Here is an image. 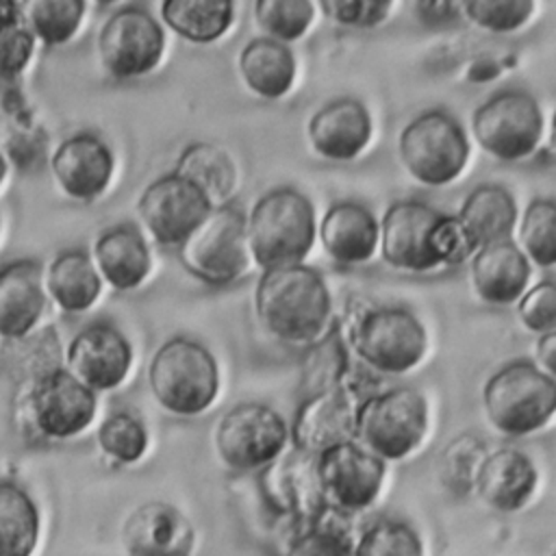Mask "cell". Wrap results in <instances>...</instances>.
I'll return each instance as SVG.
<instances>
[{
	"label": "cell",
	"mask_w": 556,
	"mask_h": 556,
	"mask_svg": "<svg viewBox=\"0 0 556 556\" xmlns=\"http://www.w3.org/2000/svg\"><path fill=\"white\" fill-rule=\"evenodd\" d=\"M254 308L261 324L280 341H317L332 313V300L324 276L311 265L263 269L254 289Z\"/></svg>",
	"instance_id": "6da1fadb"
},
{
	"label": "cell",
	"mask_w": 556,
	"mask_h": 556,
	"mask_svg": "<svg viewBox=\"0 0 556 556\" xmlns=\"http://www.w3.org/2000/svg\"><path fill=\"white\" fill-rule=\"evenodd\" d=\"M443 211L421 200H397L389 204L378 222V245L382 261L402 271H432L441 267L434 235Z\"/></svg>",
	"instance_id": "4fadbf2b"
},
{
	"label": "cell",
	"mask_w": 556,
	"mask_h": 556,
	"mask_svg": "<svg viewBox=\"0 0 556 556\" xmlns=\"http://www.w3.org/2000/svg\"><path fill=\"white\" fill-rule=\"evenodd\" d=\"M245 237L250 256L261 269L300 265L317 237L315 206L300 189H269L250 208Z\"/></svg>",
	"instance_id": "7a4b0ae2"
},
{
	"label": "cell",
	"mask_w": 556,
	"mask_h": 556,
	"mask_svg": "<svg viewBox=\"0 0 556 556\" xmlns=\"http://www.w3.org/2000/svg\"><path fill=\"white\" fill-rule=\"evenodd\" d=\"M528 263L549 269L556 263V204L549 198L532 200L519 224V243Z\"/></svg>",
	"instance_id": "836d02e7"
},
{
	"label": "cell",
	"mask_w": 556,
	"mask_h": 556,
	"mask_svg": "<svg viewBox=\"0 0 556 556\" xmlns=\"http://www.w3.org/2000/svg\"><path fill=\"white\" fill-rule=\"evenodd\" d=\"M328 508L315 523H308L293 536L285 556H354L350 530Z\"/></svg>",
	"instance_id": "d590c367"
},
{
	"label": "cell",
	"mask_w": 556,
	"mask_h": 556,
	"mask_svg": "<svg viewBox=\"0 0 556 556\" xmlns=\"http://www.w3.org/2000/svg\"><path fill=\"white\" fill-rule=\"evenodd\" d=\"M122 536L130 556H189L193 549L191 523L165 502L141 504Z\"/></svg>",
	"instance_id": "44dd1931"
},
{
	"label": "cell",
	"mask_w": 556,
	"mask_h": 556,
	"mask_svg": "<svg viewBox=\"0 0 556 556\" xmlns=\"http://www.w3.org/2000/svg\"><path fill=\"white\" fill-rule=\"evenodd\" d=\"M471 280L486 304L506 306L523 295L530 280V263L515 241H497L471 254Z\"/></svg>",
	"instance_id": "d4e9b609"
},
{
	"label": "cell",
	"mask_w": 556,
	"mask_h": 556,
	"mask_svg": "<svg viewBox=\"0 0 556 556\" xmlns=\"http://www.w3.org/2000/svg\"><path fill=\"white\" fill-rule=\"evenodd\" d=\"M317 235L332 261L361 265L369 261L378 248V219L365 204L341 200L326 208Z\"/></svg>",
	"instance_id": "603a6c76"
},
{
	"label": "cell",
	"mask_w": 556,
	"mask_h": 556,
	"mask_svg": "<svg viewBox=\"0 0 556 556\" xmlns=\"http://www.w3.org/2000/svg\"><path fill=\"white\" fill-rule=\"evenodd\" d=\"M4 172H7V163H4V159H2V154H0V182H2V178H4Z\"/></svg>",
	"instance_id": "7dc6e473"
},
{
	"label": "cell",
	"mask_w": 556,
	"mask_h": 556,
	"mask_svg": "<svg viewBox=\"0 0 556 556\" xmlns=\"http://www.w3.org/2000/svg\"><path fill=\"white\" fill-rule=\"evenodd\" d=\"M43 306V271L37 261L17 258L0 267V337L20 339L28 334Z\"/></svg>",
	"instance_id": "cb8c5ba5"
},
{
	"label": "cell",
	"mask_w": 556,
	"mask_h": 556,
	"mask_svg": "<svg viewBox=\"0 0 556 556\" xmlns=\"http://www.w3.org/2000/svg\"><path fill=\"white\" fill-rule=\"evenodd\" d=\"M165 33L161 22L141 4L115 9L98 33L102 67L119 80L150 74L163 59Z\"/></svg>",
	"instance_id": "30bf717a"
},
{
	"label": "cell",
	"mask_w": 556,
	"mask_h": 556,
	"mask_svg": "<svg viewBox=\"0 0 556 556\" xmlns=\"http://www.w3.org/2000/svg\"><path fill=\"white\" fill-rule=\"evenodd\" d=\"M93 265L113 289L130 291L148 278L152 256L143 235L132 224H117L96 239Z\"/></svg>",
	"instance_id": "4316f807"
},
{
	"label": "cell",
	"mask_w": 556,
	"mask_h": 556,
	"mask_svg": "<svg viewBox=\"0 0 556 556\" xmlns=\"http://www.w3.org/2000/svg\"><path fill=\"white\" fill-rule=\"evenodd\" d=\"M400 161L406 172L426 187H443L456 180L471 154L463 124L447 111L432 109L413 117L397 139Z\"/></svg>",
	"instance_id": "8992f818"
},
{
	"label": "cell",
	"mask_w": 556,
	"mask_h": 556,
	"mask_svg": "<svg viewBox=\"0 0 556 556\" xmlns=\"http://www.w3.org/2000/svg\"><path fill=\"white\" fill-rule=\"evenodd\" d=\"M480 441L471 434V432H463L456 441H452L445 447V456H443V469L445 476L450 478L452 489L463 486V489H471L473 486V478L478 471V452H480Z\"/></svg>",
	"instance_id": "ee69618b"
},
{
	"label": "cell",
	"mask_w": 556,
	"mask_h": 556,
	"mask_svg": "<svg viewBox=\"0 0 556 556\" xmlns=\"http://www.w3.org/2000/svg\"><path fill=\"white\" fill-rule=\"evenodd\" d=\"M534 463L515 447H500L486 454L473 478V489L480 500L500 513L519 510L534 493Z\"/></svg>",
	"instance_id": "7402d4cb"
},
{
	"label": "cell",
	"mask_w": 556,
	"mask_h": 556,
	"mask_svg": "<svg viewBox=\"0 0 556 556\" xmlns=\"http://www.w3.org/2000/svg\"><path fill=\"white\" fill-rule=\"evenodd\" d=\"M317 7L308 0H256L254 20L269 37L280 43H291L304 37L311 28Z\"/></svg>",
	"instance_id": "e575fe53"
},
{
	"label": "cell",
	"mask_w": 556,
	"mask_h": 556,
	"mask_svg": "<svg viewBox=\"0 0 556 556\" xmlns=\"http://www.w3.org/2000/svg\"><path fill=\"white\" fill-rule=\"evenodd\" d=\"M517 313L521 324L536 332L556 330V285L552 278L541 280L539 285L523 291L517 300Z\"/></svg>",
	"instance_id": "b9f144b4"
},
{
	"label": "cell",
	"mask_w": 556,
	"mask_h": 556,
	"mask_svg": "<svg viewBox=\"0 0 556 556\" xmlns=\"http://www.w3.org/2000/svg\"><path fill=\"white\" fill-rule=\"evenodd\" d=\"M306 137L319 156L328 161H352L371 139V115L361 100L337 98L311 115Z\"/></svg>",
	"instance_id": "ffe728a7"
},
{
	"label": "cell",
	"mask_w": 556,
	"mask_h": 556,
	"mask_svg": "<svg viewBox=\"0 0 556 556\" xmlns=\"http://www.w3.org/2000/svg\"><path fill=\"white\" fill-rule=\"evenodd\" d=\"M96 406V393L61 367L41 374L30 391L33 419L50 439L83 432L93 421Z\"/></svg>",
	"instance_id": "ac0fdd59"
},
{
	"label": "cell",
	"mask_w": 556,
	"mask_h": 556,
	"mask_svg": "<svg viewBox=\"0 0 556 556\" xmlns=\"http://www.w3.org/2000/svg\"><path fill=\"white\" fill-rule=\"evenodd\" d=\"M46 289L65 313L87 311L100 295L102 278L85 250H63L46 271Z\"/></svg>",
	"instance_id": "f1b7e54d"
},
{
	"label": "cell",
	"mask_w": 556,
	"mask_h": 556,
	"mask_svg": "<svg viewBox=\"0 0 556 556\" xmlns=\"http://www.w3.org/2000/svg\"><path fill=\"white\" fill-rule=\"evenodd\" d=\"M180 265L206 285H228L250 265L245 215L232 204H217L178 245Z\"/></svg>",
	"instance_id": "ba28073f"
},
{
	"label": "cell",
	"mask_w": 556,
	"mask_h": 556,
	"mask_svg": "<svg viewBox=\"0 0 556 556\" xmlns=\"http://www.w3.org/2000/svg\"><path fill=\"white\" fill-rule=\"evenodd\" d=\"M24 20L41 43L61 46L74 37L80 26L83 0H33L22 4Z\"/></svg>",
	"instance_id": "d6a6232c"
},
{
	"label": "cell",
	"mask_w": 556,
	"mask_h": 556,
	"mask_svg": "<svg viewBox=\"0 0 556 556\" xmlns=\"http://www.w3.org/2000/svg\"><path fill=\"white\" fill-rule=\"evenodd\" d=\"M287 441L289 426L285 417L261 402L232 406L215 430L219 458L239 471L267 467L282 454Z\"/></svg>",
	"instance_id": "8fae6325"
},
{
	"label": "cell",
	"mask_w": 556,
	"mask_h": 556,
	"mask_svg": "<svg viewBox=\"0 0 556 556\" xmlns=\"http://www.w3.org/2000/svg\"><path fill=\"white\" fill-rule=\"evenodd\" d=\"M541 371L554 378V367H556V330L539 334L536 341V363Z\"/></svg>",
	"instance_id": "bcb514c9"
},
{
	"label": "cell",
	"mask_w": 556,
	"mask_h": 556,
	"mask_svg": "<svg viewBox=\"0 0 556 556\" xmlns=\"http://www.w3.org/2000/svg\"><path fill=\"white\" fill-rule=\"evenodd\" d=\"M239 72L250 91L265 100H278L293 87L295 56L280 41L254 37L239 52Z\"/></svg>",
	"instance_id": "83f0119b"
},
{
	"label": "cell",
	"mask_w": 556,
	"mask_h": 556,
	"mask_svg": "<svg viewBox=\"0 0 556 556\" xmlns=\"http://www.w3.org/2000/svg\"><path fill=\"white\" fill-rule=\"evenodd\" d=\"M428 430L426 397L413 387H393L363 397L354 413V441L380 460L406 458Z\"/></svg>",
	"instance_id": "5b68a950"
},
{
	"label": "cell",
	"mask_w": 556,
	"mask_h": 556,
	"mask_svg": "<svg viewBox=\"0 0 556 556\" xmlns=\"http://www.w3.org/2000/svg\"><path fill=\"white\" fill-rule=\"evenodd\" d=\"M163 24L191 43L217 41L235 20L232 2L165 0L159 7Z\"/></svg>",
	"instance_id": "f546056e"
},
{
	"label": "cell",
	"mask_w": 556,
	"mask_h": 556,
	"mask_svg": "<svg viewBox=\"0 0 556 556\" xmlns=\"http://www.w3.org/2000/svg\"><path fill=\"white\" fill-rule=\"evenodd\" d=\"M317 480L328 508L348 515L369 508L384 480V460L356 441L332 445L315 456Z\"/></svg>",
	"instance_id": "7c38bea8"
},
{
	"label": "cell",
	"mask_w": 556,
	"mask_h": 556,
	"mask_svg": "<svg viewBox=\"0 0 556 556\" xmlns=\"http://www.w3.org/2000/svg\"><path fill=\"white\" fill-rule=\"evenodd\" d=\"M358 402L350 382L306 395L295 408L289 430L293 450L317 456L332 445L354 441V413Z\"/></svg>",
	"instance_id": "2e32d148"
},
{
	"label": "cell",
	"mask_w": 556,
	"mask_h": 556,
	"mask_svg": "<svg viewBox=\"0 0 556 556\" xmlns=\"http://www.w3.org/2000/svg\"><path fill=\"white\" fill-rule=\"evenodd\" d=\"M354 556H424V545L406 521L380 519L354 543Z\"/></svg>",
	"instance_id": "f35d334b"
},
{
	"label": "cell",
	"mask_w": 556,
	"mask_h": 556,
	"mask_svg": "<svg viewBox=\"0 0 556 556\" xmlns=\"http://www.w3.org/2000/svg\"><path fill=\"white\" fill-rule=\"evenodd\" d=\"M65 358L67 371L87 389L111 391L128 376L132 348L117 326L93 321L72 337Z\"/></svg>",
	"instance_id": "e0dca14e"
},
{
	"label": "cell",
	"mask_w": 556,
	"mask_h": 556,
	"mask_svg": "<svg viewBox=\"0 0 556 556\" xmlns=\"http://www.w3.org/2000/svg\"><path fill=\"white\" fill-rule=\"evenodd\" d=\"M328 20L352 26V28H371L387 20L391 11L389 0H324L315 4Z\"/></svg>",
	"instance_id": "7bdbcfd3"
},
{
	"label": "cell",
	"mask_w": 556,
	"mask_h": 556,
	"mask_svg": "<svg viewBox=\"0 0 556 556\" xmlns=\"http://www.w3.org/2000/svg\"><path fill=\"white\" fill-rule=\"evenodd\" d=\"M98 443L106 456L128 465L143 456L148 447V430L132 413H113L102 421Z\"/></svg>",
	"instance_id": "ab89813d"
},
{
	"label": "cell",
	"mask_w": 556,
	"mask_h": 556,
	"mask_svg": "<svg viewBox=\"0 0 556 556\" xmlns=\"http://www.w3.org/2000/svg\"><path fill=\"white\" fill-rule=\"evenodd\" d=\"M35 37L24 20L22 4L0 2V78L17 76L30 61Z\"/></svg>",
	"instance_id": "74e56055"
},
{
	"label": "cell",
	"mask_w": 556,
	"mask_h": 556,
	"mask_svg": "<svg viewBox=\"0 0 556 556\" xmlns=\"http://www.w3.org/2000/svg\"><path fill=\"white\" fill-rule=\"evenodd\" d=\"M211 208V200L174 172L152 180L137 202V213L152 239L174 248L191 235Z\"/></svg>",
	"instance_id": "5bb4252c"
},
{
	"label": "cell",
	"mask_w": 556,
	"mask_h": 556,
	"mask_svg": "<svg viewBox=\"0 0 556 556\" xmlns=\"http://www.w3.org/2000/svg\"><path fill=\"white\" fill-rule=\"evenodd\" d=\"M415 17L426 26H445L454 24L463 17L460 2H443V0H419L410 4Z\"/></svg>",
	"instance_id": "f6af8a7d"
},
{
	"label": "cell",
	"mask_w": 556,
	"mask_h": 556,
	"mask_svg": "<svg viewBox=\"0 0 556 556\" xmlns=\"http://www.w3.org/2000/svg\"><path fill=\"white\" fill-rule=\"evenodd\" d=\"M454 217L476 252L510 239L517 226V202L506 187L486 182L469 191Z\"/></svg>",
	"instance_id": "484cf974"
},
{
	"label": "cell",
	"mask_w": 556,
	"mask_h": 556,
	"mask_svg": "<svg viewBox=\"0 0 556 556\" xmlns=\"http://www.w3.org/2000/svg\"><path fill=\"white\" fill-rule=\"evenodd\" d=\"M258 491L267 508L291 517L300 526L315 523L328 510L317 480L315 456L298 450L280 454L261 469Z\"/></svg>",
	"instance_id": "9a60e30c"
},
{
	"label": "cell",
	"mask_w": 556,
	"mask_h": 556,
	"mask_svg": "<svg viewBox=\"0 0 556 556\" xmlns=\"http://www.w3.org/2000/svg\"><path fill=\"white\" fill-rule=\"evenodd\" d=\"M482 404L491 426L506 437L541 430L556 410V380L532 361L502 365L482 387Z\"/></svg>",
	"instance_id": "277c9868"
},
{
	"label": "cell",
	"mask_w": 556,
	"mask_h": 556,
	"mask_svg": "<svg viewBox=\"0 0 556 556\" xmlns=\"http://www.w3.org/2000/svg\"><path fill=\"white\" fill-rule=\"evenodd\" d=\"M148 384L167 413L193 417L215 402L219 367L204 343L191 337H174L152 354Z\"/></svg>",
	"instance_id": "3957f363"
},
{
	"label": "cell",
	"mask_w": 556,
	"mask_h": 556,
	"mask_svg": "<svg viewBox=\"0 0 556 556\" xmlns=\"http://www.w3.org/2000/svg\"><path fill=\"white\" fill-rule=\"evenodd\" d=\"M174 174L200 189L213 206L226 204L224 198L230 195L237 178V169L228 152L206 141H195L187 146L176 161Z\"/></svg>",
	"instance_id": "4dcf8cb0"
},
{
	"label": "cell",
	"mask_w": 556,
	"mask_h": 556,
	"mask_svg": "<svg viewBox=\"0 0 556 556\" xmlns=\"http://www.w3.org/2000/svg\"><path fill=\"white\" fill-rule=\"evenodd\" d=\"M348 376V354L339 328L321 334L317 343L311 345L304 358V387H311V393L330 389L345 382ZM308 393V395H311Z\"/></svg>",
	"instance_id": "8d00e7d4"
},
{
	"label": "cell",
	"mask_w": 556,
	"mask_h": 556,
	"mask_svg": "<svg viewBox=\"0 0 556 556\" xmlns=\"http://www.w3.org/2000/svg\"><path fill=\"white\" fill-rule=\"evenodd\" d=\"M463 17L489 33H515L534 13L532 0H471L460 2Z\"/></svg>",
	"instance_id": "60d3db41"
},
{
	"label": "cell",
	"mask_w": 556,
	"mask_h": 556,
	"mask_svg": "<svg viewBox=\"0 0 556 556\" xmlns=\"http://www.w3.org/2000/svg\"><path fill=\"white\" fill-rule=\"evenodd\" d=\"M354 354L380 374H406L426 354L424 324L404 306H371L348 330Z\"/></svg>",
	"instance_id": "52a82bcc"
},
{
	"label": "cell",
	"mask_w": 556,
	"mask_h": 556,
	"mask_svg": "<svg viewBox=\"0 0 556 556\" xmlns=\"http://www.w3.org/2000/svg\"><path fill=\"white\" fill-rule=\"evenodd\" d=\"M543 124L539 100L523 89L497 91L471 115V132L478 146L508 163L521 161L539 148Z\"/></svg>",
	"instance_id": "9c48e42d"
},
{
	"label": "cell",
	"mask_w": 556,
	"mask_h": 556,
	"mask_svg": "<svg viewBox=\"0 0 556 556\" xmlns=\"http://www.w3.org/2000/svg\"><path fill=\"white\" fill-rule=\"evenodd\" d=\"M39 534V513L30 495L0 480V556H30Z\"/></svg>",
	"instance_id": "1f68e13d"
},
{
	"label": "cell",
	"mask_w": 556,
	"mask_h": 556,
	"mask_svg": "<svg viewBox=\"0 0 556 556\" xmlns=\"http://www.w3.org/2000/svg\"><path fill=\"white\" fill-rule=\"evenodd\" d=\"M50 165L65 195L89 202L109 187L115 161L102 137L76 132L56 146Z\"/></svg>",
	"instance_id": "d6986e66"
}]
</instances>
